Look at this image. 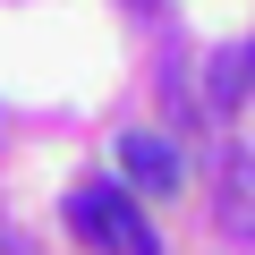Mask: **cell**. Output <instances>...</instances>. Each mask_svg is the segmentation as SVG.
<instances>
[{
    "mask_svg": "<svg viewBox=\"0 0 255 255\" xmlns=\"http://www.w3.org/2000/svg\"><path fill=\"white\" fill-rule=\"evenodd\" d=\"M68 230L85 247H111V255H153V230L136 221V204H128L119 187H77L68 196Z\"/></svg>",
    "mask_w": 255,
    "mask_h": 255,
    "instance_id": "6da1fadb",
    "label": "cell"
},
{
    "mask_svg": "<svg viewBox=\"0 0 255 255\" xmlns=\"http://www.w3.org/2000/svg\"><path fill=\"white\" fill-rule=\"evenodd\" d=\"M119 170H128V187H136V196H179V145L170 136H145V128H128V136H119Z\"/></svg>",
    "mask_w": 255,
    "mask_h": 255,
    "instance_id": "7a4b0ae2",
    "label": "cell"
},
{
    "mask_svg": "<svg viewBox=\"0 0 255 255\" xmlns=\"http://www.w3.org/2000/svg\"><path fill=\"white\" fill-rule=\"evenodd\" d=\"M213 213H221V230H230V238H247V247H255V153H247V145H230V153H221Z\"/></svg>",
    "mask_w": 255,
    "mask_h": 255,
    "instance_id": "3957f363",
    "label": "cell"
},
{
    "mask_svg": "<svg viewBox=\"0 0 255 255\" xmlns=\"http://www.w3.org/2000/svg\"><path fill=\"white\" fill-rule=\"evenodd\" d=\"M247 85H255V43H238V51H221V60H213L204 102H213V111H238V102H247Z\"/></svg>",
    "mask_w": 255,
    "mask_h": 255,
    "instance_id": "277c9868",
    "label": "cell"
},
{
    "mask_svg": "<svg viewBox=\"0 0 255 255\" xmlns=\"http://www.w3.org/2000/svg\"><path fill=\"white\" fill-rule=\"evenodd\" d=\"M0 255H26V238H17V230H9V221H0Z\"/></svg>",
    "mask_w": 255,
    "mask_h": 255,
    "instance_id": "5b68a950",
    "label": "cell"
},
{
    "mask_svg": "<svg viewBox=\"0 0 255 255\" xmlns=\"http://www.w3.org/2000/svg\"><path fill=\"white\" fill-rule=\"evenodd\" d=\"M128 9H153V0H128Z\"/></svg>",
    "mask_w": 255,
    "mask_h": 255,
    "instance_id": "8992f818",
    "label": "cell"
}]
</instances>
